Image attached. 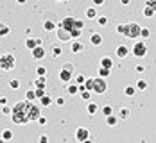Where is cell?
I'll list each match as a JSON object with an SVG mask.
<instances>
[{"label":"cell","instance_id":"1","mask_svg":"<svg viewBox=\"0 0 156 143\" xmlns=\"http://www.w3.org/2000/svg\"><path fill=\"white\" fill-rule=\"evenodd\" d=\"M29 104H31V102L22 100V102H18V104H16L15 107H11V120H13V124L22 125V124H27V122H29V118H27Z\"/></svg>","mask_w":156,"mask_h":143},{"label":"cell","instance_id":"2","mask_svg":"<svg viewBox=\"0 0 156 143\" xmlns=\"http://www.w3.org/2000/svg\"><path fill=\"white\" fill-rule=\"evenodd\" d=\"M16 66V57L13 54H2L0 56V70L2 72H11Z\"/></svg>","mask_w":156,"mask_h":143},{"label":"cell","instance_id":"3","mask_svg":"<svg viewBox=\"0 0 156 143\" xmlns=\"http://www.w3.org/2000/svg\"><path fill=\"white\" fill-rule=\"evenodd\" d=\"M122 34L127 36V38H131V39H136V38H138V34H140V25H138L136 22L124 23V27H122Z\"/></svg>","mask_w":156,"mask_h":143},{"label":"cell","instance_id":"4","mask_svg":"<svg viewBox=\"0 0 156 143\" xmlns=\"http://www.w3.org/2000/svg\"><path fill=\"white\" fill-rule=\"evenodd\" d=\"M43 27H45V31L47 32L56 31V29H58V18H56V15H54L52 11L43 13Z\"/></svg>","mask_w":156,"mask_h":143},{"label":"cell","instance_id":"5","mask_svg":"<svg viewBox=\"0 0 156 143\" xmlns=\"http://www.w3.org/2000/svg\"><path fill=\"white\" fill-rule=\"evenodd\" d=\"M131 52H133V56L135 57H145V54H147V45H145V41H136L133 48H131Z\"/></svg>","mask_w":156,"mask_h":143},{"label":"cell","instance_id":"6","mask_svg":"<svg viewBox=\"0 0 156 143\" xmlns=\"http://www.w3.org/2000/svg\"><path fill=\"white\" fill-rule=\"evenodd\" d=\"M108 90V84H106V79H101V77H95L94 79V93H99V95H102L104 91Z\"/></svg>","mask_w":156,"mask_h":143},{"label":"cell","instance_id":"7","mask_svg":"<svg viewBox=\"0 0 156 143\" xmlns=\"http://www.w3.org/2000/svg\"><path fill=\"white\" fill-rule=\"evenodd\" d=\"M41 116V113H40V106H36V104H29V109H27V118H29V122L32 120H38Z\"/></svg>","mask_w":156,"mask_h":143},{"label":"cell","instance_id":"8","mask_svg":"<svg viewBox=\"0 0 156 143\" xmlns=\"http://www.w3.org/2000/svg\"><path fill=\"white\" fill-rule=\"evenodd\" d=\"M76 140L77 141H86V140H90V131L86 127H79L77 131H76Z\"/></svg>","mask_w":156,"mask_h":143},{"label":"cell","instance_id":"9","mask_svg":"<svg viewBox=\"0 0 156 143\" xmlns=\"http://www.w3.org/2000/svg\"><path fill=\"white\" fill-rule=\"evenodd\" d=\"M56 36H58L59 41H72L70 31H66V29H63V27H58V29H56Z\"/></svg>","mask_w":156,"mask_h":143},{"label":"cell","instance_id":"10","mask_svg":"<svg viewBox=\"0 0 156 143\" xmlns=\"http://www.w3.org/2000/svg\"><path fill=\"white\" fill-rule=\"evenodd\" d=\"M74 18L72 16H66V18H63L61 22H58V27H63V29H66V31H72L74 29Z\"/></svg>","mask_w":156,"mask_h":143},{"label":"cell","instance_id":"11","mask_svg":"<svg viewBox=\"0 0 156 143\" xmlns=\"http://www.w3.org/2000/svg\"><path fill=\"white\" fill-rule=\"evenodd\" d=\"M31 52H32V57H34L36 61H40V59H43V57L47 56V50H45V47H43V45L36 47L34 50H31Z\"/></svg>","mask_w":156,"mask_h":143},{"label":"cell","instance_id":"12","mask_svg":"<svg viewBox=\"0 0 156 143\" xmlns=\"http://www.w3.org/2000/svg\"><path fill=\"white\" fill-rule=\"evenodd\" d=\"M43 41L40 39V38H27V41H25V47L29 48V50H34L36 47H40Z\"/></svg>","mask_w":156,"mask_h":143},{"label":"cell","instance_id":"13","mask_svg":"<svg viewBox=\"0 0 156 143\" xmlns=\"http://www.w3.org/2000/svg\"><path fill=\"white\" fill-rule=\"evenodd\" d=\"M58 77H59V80L61 82H72V79H74V73H70V72H65V70H59V73H58Z\"/></svg>","mask_w":156,"mask_h":143},{"label":"cell","instance_id":"14","mask_svg":"<svg viewBox=\"0 0 156 143\" xmlns=\"http://www.w3.org/2000/svg\"><path fill=\"white\" fill-rule=\"evenodd\" d=\"M102 41H104V39H102V34H99V32H94V34L90 36V43H92L94 47H101Z\"/></svg>","mask_w":156,"mask_h":143},{"label":"cell","instance_id":"15","mask_svg":"<svg viewBox=\"0 0 156 143\" xmlns=\"http://www.w3.org/2000/svg\"><path fill=\"white\" fill-rule=\"evenodd\" d=\"M115 54H117V57L124 59V57H127V54H129V48L126 47V45H119V47L115 48Z\"/></svg>","mask_w":156,"mask_h":143},{"label":"cell","instance_id":"16","mask_svg":"<svg viewBox=\"0 0 156 143\" xmlns=\"http://www.w3.org/2000/svg\"><path fill=\"white\" fill-rule=\"evenodd\" d=\"M83 48H84V45H83V43H81V41H72V43H70V52H72V54H77V52H83Z\"/></svg>","mask_w":156,"mask_h":143},{"label":"cell","instance_id":"17","mask_svg":"<svg viewBox=\"0 0 156 143\" xmlns=\"http://www.w3.org/2000/svg\"><path fill=\"white\" fill-rule=\"evenodd\" d=\"M47 86V77H38L34 80V90H45Z\"/></svg>","mask_w":156,"mask_h":143},{"label":"cell","instance_id":"18","mask_svg":"<svg viewBox=\"0 0 156 143\" xmlns=\"http://www.w3.org/2000/svg\"><path fill=\"white\" fill-rule=\"evenodd\" d=\"M111 66H113V59L111 57H101V68H106V70H111Z\"/></svg>","mask_w":156,"mask_h":143},{"label":"cell","instance_id":"19","mask_svg":"<svg viewBox=\"0 0 156 143\" xmlns=\"http://www.w3.org/2000/svg\"><path fill=\"white\" fill-rule=\"evenodd\" d=\"M117 124H119L117 114H109V116H106V125H108V127H117Z\"/></svg>","mask_w":156,"mask_h":143},{"label":"cell","instance_id":"20","mask_svg":"<svg viewBox=\"0 0 156 143\" xmlns=\"http://www.w3.org/2000/svg\"><path fill=\"white\" fill-rule=\"evenodd\" d=\"M86 111H88V114H95L99 111V106L95 102H86Z\"/></svg>","mask_w":156,"mask_h":143},{"label":"cell","instance_id":"21","mask_svg":"<svg viewBox=\"0 0 156 143\" xmlns=\"http://www.w3.org/2000/svg\"><path fill=\"white\" fill-rule=\"evenodd\" d=\"M0 140H4V141H9V140H13V132H11L9 129L2 131V134H0Z\"/></svg>","mask_w":156,"mask_h":143},{"label":"cell","instance_id":"22","mask_svg":"<svg viewBox=\"0 0 156 143\" xmlns=\"http://www.w3.org/2000/svg\"><path fill=\"white\" fill-rule=\"evenodd\" d=\"M9 32H11V29H9L7 23H0V38H5Z\"/></svg>","mask_w":156,"mask_h":143},{"label":"cell","instance_id":"23","mask_svg":"<svg viewBox=\"0 0 156 143\" xmlns=\"http://www.w3.org/2000/svg\"><path fill=\"white\" fill-rule=\"evenodd\" d=\"M142 16H145V18H153V16H154V9H153V7H147V5H144Z\"/></svg>","mask_w":156,"mask_h":143},{"label":"cell","instance_id":"24","mask_svg":"<svg viewBox=\"0 0 156 143\" xmlns=\"http://www.w3.org/2000/svg\"><path fill=\"white\" fill-rule=\"evenodd\" d=\"M149 36H151V31H149L147 27H140V34H138V38H142V39L145 41Z\"/></svg>","mask_w":156,"mask_h":143},{"label":"cell","instance_id":"25","mask_svg":"<svg viewBox=\"0 0 156 143\" xmlns=\"http://www.w3.org/2000/svg\"><path fill=\"white\" fill-rule=\"evenodd\" d=\"M129 114H131V111H129V107H122V109H120V111H119V116H117V118H129Z\"/></svg>","mask_w":156,"mask_h":143},{"label":"cell","instance_id":"26","mask_svg":"<svg viewBox=\"0 0 156 143\" xmlns=\"http://www.w3.org/2000/svg\"><path fill=\"white\" fill-rule=\"evenodd\" d=\"M50 104H52V98H50L47 93H45V95L40 98V106H50Z\"/></svg>","mask_w":156,"mask_h":143},{"label":"cell","instance_id":"27","mask_svg":"<svg viewBox=\"0 0 156 143\" xmlns=\"http://www.w3.org/2000/svg\"><path fill=\"white\" fill-rule=\"evenodd\" d=\"M83 86H84V90H86V91H92V90H94V79H92V77H90V79H86Z\"/></svg>","mask_w":156,"mask_h":143},{"label":"cell","instance_id":"28","mask_svg":"<svg viewBox=\"0 0 156 143\" xmlns=\"http://www.w3.org/2000/svg\"><path fill=\"white\" fill-rule=\"evenodd\" d=\"M84 15H86V18H90V20H94V18H97V11H95L94 7H88Z\"/></svg>","mask_w":156,"mask_h":143},{"label":"cell","instance_id":"29","mask_svg":"<svg viewBox=\"0 0 156 143\" xmlns=\"http://www.w3.org/2000/svg\"><path fill=\"white\" fill-rule=\"evenodd\" d=\"M66 91H68L70 95H77V93H79L77 84H70V86H66Z\"/></svg>","mask_w":156,"mask_h":143},{"label":"cell","instance_id":"30","mask_svg":"<svg viewBox=\"0 0 156 143\" xmlns=\"http://www.w3.org/2000/svg\"><path fill=\"white\" fill-rule=\"evenodd\" d=\"M61 54H63V48L59 47V45H54V47H52V56H54V57H59Z\"/></svg>","mask_w":156,"mask_h":143},{"label":"cell","instance_id":"31","mask_svg":"<svg viewBox=\"0 0 156 143\" xmlns=\"http://www.w3.org/2000/svg\"><path fill=\"white\" fill-rule=\"evenodd\" d=\"M61 70H65V72H70V73H74V72H76V66H74L72 63H65V64H63Z\"/></svg>","mask_w":156,"mask_h":143},{"label":"cell","instance_id":"32","mask_svg":"<svg viewBox=\"0 0 156 143\" xmlns=\"http://www.w3.org/2000/svg\"><path fill=\"white\" fill-rule=\"evenodd\" d=\"M36 73H38V77H47V68L45 66H38L36 68Z\"/></svg>","mask_w":156,"mask_h":143},{"label":"cell","instance_id":"33","mask_svg":"<svg viewBox=\"0 0 156 143\" xmlns=\"http://www.w3.org/2000/svg\"><path fill=\"white\" fill-rule=\"evenodd\" d=\"M124 93L127 97H133L135 93H136V90H135V86H126V88H124Z\"/></svg>","mask_w":156,"mask_h":143},{"label":"cell","instance_id":"34","mask_svg":"<svg viewBox=\"0 0 156 143\" xmlns=\"http://www.w3.org/2000/svg\"><path fill=\"white\" fill-rule=\"evenodd\" d=\"M145 88H147V82L145 80H138L136 86H135V90H140V91H145Z\"/></svg>","mask_w":156,"mask_h":143},{"label":"cell","instance_id":"35","mask_svg":"<svg viewBox=\"0 0 156 143\" xmlns=\"http://www.w3.org/2000/svg\"><path fill=\"white\" fill-rule=\"evenodd\" d=\"M84 80H86V77H84L83 73H77V75H76V84H77V86H83Z\"/></svg>","mask_w":156,"mask_h":143},{"label":"cell","instance_id":"36","mask_svg":"<svg viewBox=\"0 0 156 143\" xmlns=\"http://www.w3.org/2000/svg\"><path fill=\"white\" fill-rule=\"evenodd\" d=\"M108 75H109V70H106V68H101V66H99V77H101V79H106Z\"/></svg>","mask_w":156,"mask_h":143},{"label":"cell","instance_id":"37","mask_svg":"<svg viewBox=\"0 0 156 143\" xmlns=\"http://www.w3.org/2000/svg\"><path fill=\"white\" fill-rule=\"evenodd\" d=\"M34 98H36V95H34V90H29V91L25 93V100H27V102H32Z\"/></svg>","mask_w":156,"mask_h":143},{"label":"cell","instance_id":"38","mask_svg":"<svg viewBox=\"0 0 156 143\" xmlns=\"http://www.w3.org/2000/svg\"><path fill=\"white\" fill-rule=\"evenodd\" d=\"M9 88H11V90H18V88H20V80L18 79L9 80Z\"/></svg>","mask_w":156,"mask_h":143},{"label":"cell","instance_id":"39","mask_svg":"<svg viewBox=\"0 0 156 143\" xmlns=\"http://www.w3.org/2000/svg\"><path fill=\"white\" fill-rule=\"evenodd\" d=\"M102 114H104V116L113 114V107H111V106H104V107H102Z\"/></svg>","mask_w":156,"mask_h":143},{"label":"cell","instance_id":"40","mask_svg":"<svg viewBox=\"0 0 156 143\" xmlns=\"http://www.w3.org/2000/svg\"><path fill=\"white\" fill-rule=\"evenodd\" d=\"M97 23H99L101 27H104V25L108 23V18H106V16H97Z\"/></svg>","mask_w":156,"mask_h":143},{"label":"cell","instance_id":"41","mask_svg":"<svg viewBox=\"0 0 156 143\" xmlns=\"http://www.w3.org/2000/svg\"><path fill=\"white\" fill-rule=\"evenodd\" d=\"M83 27H84V22H83V20H76V22H74V29L83 31Z\"/></svg>","mask_w":156,"mask_h":143},{"label":"cell","instance_id":"42","mask_svg":"<svg viewBox=\"0 0 156 143\" xmlns=\"http://www.w3.org/2000/svg\"><path fill=\"white\" fill-rule=\"evenodd\" d=\"M81 98L86 100V102H90V98H92V91H83V93H81Z\"/></svg>","mask_w":156,"mask_h":143},{"label":"cell","instance_id":"43","mask_svg":"<svg viewBox=\"0 0 156 143\" xmlns=\"http://www.w3.org/2000/svg\"><path fill=\"white\" fill-rule=\"evenodd\" d=\"M34 95H36V98H38V100H40V98H41V97L45 95V90H34Z\"/></svg>","mask_w":156,"mask_h":143},{"label":"cell","instance_id":"44","mask_svg":"<svg viewBox=\"0 0 156 143\" xmlns=\"http://www.w3.org/2000/svg\"><path fill=\"white\" fill-rule=\"evenodd\" d=\"M135 72H136V73H144V72H145V66H142V64H136V66H135Z\"/></svg>","mask_w":156,"mask_h":143},{"label":"cell","instance_id":"45","mask_svg":"<svg viewBox=\"0 0 156 143\" xmlns=\"http://www.w3.org/2000/svg\"><path fill=\"white\" fill-rule=\"evenodd\" d=\"M36 122H38L40 125H47V118H45V116H40V118H38Z\"/></svg>","mask_w":156,"mask_h":143},{"label":"cell","instance_id":"46","mask_svg":"<svg viewBox=\"0 0 156 143\" xmlns=\"http://www.w3.org/2000/svg\"><path fill=\"white\" fill-rule=\"evenodd\" d=\"M54 102H56L58 106H65V98H63V97H58V98H56Z\"/></svg>","mask_w":156,"mask_h":143},{"label":"cell","instance_id":"47","mask_svg":"<svg viewBox=\"0 0 156 143\" xmlns=\"http://www.w3.org/2000/svg\"><path fill=\"white\" fill-rule=\"evenodd\" d=\"M2 114H11V107L9 106H4L2 107Z\"/></svg>","mask_w":156,"mask_h":143},{"label":"cell","instance_id":"48","mask_svg":"<svg viewBox=\"0 0 156 143\" xmlns=\"http://www.w3.org/2000/svg\"><path fill=\"white\" fill-rule=\"evenodd\" d=\"M145 5H147V7H153V9H154L156 2H154V0H147V2H145Z\"/></svg>","mask_w":156,"mask_h":143},{"label":"cell","instance_id":"49","mask_svg":"<svg viewBox=\"0 0 156 143\" xmlns=\"http://www.w3.org/2000/svg\"><path fill=\"white\" fill-rule=\"evenodd\" d=\"M0 104H2V107L7 106V98H5V97H0Z\"/></svg>","mask_w":156,"mask_h":143},{"label":"cell","instance_id":"50","mask_svg":"<svg viewBox=\"0 0 156 143\" xmlns=\"http://www.w3.org/2000/svg\"><path fill=\"white\" fill-rule=\"evenodd\" d=\"M40 143H48V138L43 134V136H40Z\"/></svg>","mask_w":156,"mask_h":143},{"label":"cell","instance_id":"51","mask_svg":"<svg viewBox=\"0 0 156 143\" xmlns=\"http://www.w3.org/2000/svg\"><path fill=\"white\" fill-rule=\"evenodd\" d=\"M95 5H104V0H94Z\"/></svg>","mask_w":156,"mask_h":143},{"label":"cell","instance_id":"52","mask_svg":"<svg viewBox=\"0 0 156 143\" xmlns=\"http://www.w3.org/2000/svg\"><path fill=\"white\" fill-rule=\"evenodd\" d=\"M83 143H92V140H86V141H83Z\"/></svg>","mask_w":156,"mask_h":143},{"label":"cell","instance_id":"53","mask_svg":"<svg viewBox=\"0 0 156 143\" xmlns=\"http://www.w3.org/2000/svg\"><path fill=\"white\" fill-rule=\"evenodd\" d=\"M0 143H5V141H4V140H0Z\"/></svg>","mask_w":156,"mask_h":143}]
</instances>
